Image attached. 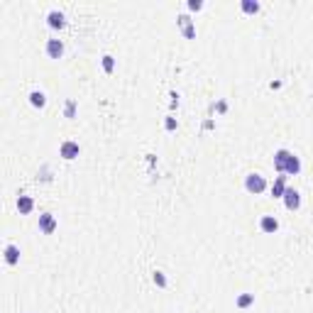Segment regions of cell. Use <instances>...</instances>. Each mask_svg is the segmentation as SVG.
Listing matches in <instances>:
<instances>
[{
	"instance_id": "obj_3",
	"label": "cell",
	"mask_w": 313,
	"mask_h": 313,
	"mask_svg": "<svg viewBox=\"0 0 313 313\" xmlns=\"http://www.w3.org/2000/svg\"><path fill=\"white\" fill-rule=\"evenodd\" d=\"M78 154H81V147H78V142H74V140H64V142L59 144V156H62V159L74 162V159H76Z\"/></svg>"
},
{
	"instance_id": "obj_7",
	"label": "cell",
	"mask_w": 313,
	"mask_h": 313,
	"mask_svg": "<svg viewBox=\"0 0 313 313\" xmlns=\"http://www.w3.org/2000/svg\"><path fill=\"white\" fill-rule=\"evenodd\" d=\"M176 22H179L181 32H184V37H186V40H196V27H194V20H191L186 12H181L179 18H176Z\"/></svg>"
},
{
	"instance_id": "obj_20",
	"label": "cell",
	"mask_w": 313,
	"mask_h": 313,
	"mask_svg": "<svg viewBox=\"0 0 313 313\" xmlns=\"http://www.w3.org/2000/svg\"><path fill=\"white\" fill-rule=\"evenodd\" d=\"M186 5H188V10H191V12H198V10H203V0H188Z\"/></svg>"
},
{
	"instance_id": "obj_16",
	"label": "cell",
	"mask_w": 313,
	"mask_h": 313,
	"mask_svg": "<svg viewBox=\"0 0 313 313\" xmlns=\"http://www.w3.org/2000/svg\"><path fill=\"white\" fill-rule=\"evenodd\" d=\"M152 282H154V286H159V289H166V284H169V282H166V274L159 272V269L152 274Z\"/></svg>"
},
{
	"instance_id": "obj_9",
	"label": "cell",
	"mask_w": 313,
	"mask_h": 313,
	"mask_svg": "<svg viewBox=\"0 0 313 313\" xmlns=\"http://www.w3.org/2000/svg\"><path fill=\"white\" fill-rule=\"evenodd\" d=\"M286 174H279V176H274V184L269 186V191H272V196L274 198H284V191H286Z\"/></svg>"
},
{
	"instance_id": "obj_19",
	"label": "cell",
	"mask_w": 313,
	"mask_h": 313,
	"mask_svg": "<svg viewBox=\"0 0 313 313\" xmlns=\"http://www.w3.org/2000/svg\"><path fill=\"white\" fill-rule=\"evenodd\" d=\"M64 115H66V118H74V115H76V100H66V106H64Z\"/></svg>"
},
{
	"instance_id": "obj_13",
	"label": "cell",
	"mask_w": 313,
	"mask_h": 313,
	"mask_svg": "<svg viewBox=\"0 0 313 313\" xmlns=\"http://www.w3.org/2000/svg\"><path fill=\"white\" fill-rule=\"evenodd\" d=\"M240 10H242L245 15H257V12L262 10V5H260L257 0H240Z\"/></svg>"
},
{
	"instance_id": "obj_6",
	"label": "cell",
	"mask_w": 313,
	"mask_h": 313,
	"mask_svg": "<svg viewBox=\"0 0 313 313\" xmlns=\"http://www.w3.org/2000/svg\"><path fill=\"white\" fill-rule=\"evenodd\" d=\"M282 201H284V206H286V210L294 213V210H298V208H301V194H298L294 186H286V191H284V198H282Z\"/></svg>"
},
{
	"instance_id": "obj_10",
	"label": "cell",
	"mask_w": 313,
	"mask_h": 313,
	"mask_svg": "<svg viewBox=\"0 0 313 313\" xmlns=\"http://www.w3.org/2000/svg\"><path fill=\"white\" fill-rule=\"evenodd\" d=\"M260 230L267 232V235H274V232L279 230V220H276L274 216H262V218H260Z\"/></svg>"
},
{
	"instance_id": "obj_2",
	"label": "cell",
	"mask_w": 313,
	"mask_h": 313,
	"mask_svg": "<svg viewBox=\"0 0 313 313\" xmlns=\"http://www.w3.org/2000/svg\"><path fill=\"white\" fill-rule=\"evenodd\" d=\"M267 179L262 176V174H257V172H252V174H247L245 176V191L247 194H254V196H260V194H264L267 191Z\"/></svg>"
},
{
	"instance_id": "obj_11",
	"label": "cell",
	"mask_w": 313,
	"mask_h": 313,
	"mask_svg": "<svg viewBox=\"0 0 313 313\" xmlns=\"http://www.w3.org/2000/svg\"><path fill=\"white\" fill-rule=\"evenodd\" d=\"M15 206H18V210H20V216H30L32 210H34V198L32 196H18V201H15Z\"/></svg>"
},
{
	"instance_id": "obj_5",
	"label": "cell",
	"mask_w": 313,
	"mask_h": 313,
	"mask_svg": "<svg viewBox=\"0 0 313 313\" xmlns=\"http://www.w3.org/2000/svg\"><path fill=\"white\" fill-rule=\"evenodd\" d=\"M44 52L49 59H62L64 56V40H59V37H49L44 44Z\"/></svg>"
},
{
	"instance_id": "obj_15",
	"label": "cell",
	"mask_w": 313,
	"mask_h": 313,
	"mask_svg": "<svg viewBox=\"0 0 313 313\" xmlns=\"http://www.w3.org/2000/svg\"><path fill=\"white\" fill-rule=\"evenodd\" d=\"M254 304V294H240L238 298H235V306L238 308H250Z\"/></svg>"
},
{
	"instance_id": "obj_17",
	"label": "cell",
	"mask_w": 313,
	"mask_h": 313,
	"mask_svg": "<svg viewBox=\"0 0 313 313\" xmlns=\"http://www.w3.org/2000/svg\"><path fill=\"white\" fill-rule=\"evenodd\" d=\"M100 66H103V71H106V74H112V71H115V56L106 54V56L100 59Z\"/></svg>"
},
{
	"instance_id": "obj_18",
	"label": "cell",
	"mask_w": 313,
	"mask_h": 313,
	"mask_svg": "<svg viewBox=\"0 0 313 313\" xmlns=\"http://www.w3.org/2000/svg\"><path fill=\"white\" fill-rule=\"evenodd\" d=\"M176 128H179L176 118H174V115H166V120H164V130H166V132H174Z\"/></svg>"
},
{
	"instance_id": "obj_8",
	"label": "cell",
	"mask_w": 313,
	"mask_h": 313,
	"mask_svg": "<svg viewBox=\"0 0 313 313\" xmlns=\"http://www.w3.org/2000/svg\"><path fill=\"white\" fill-rule=\"evenodd\" d=\"M46 24H49L52 30H64V27H66V15H64L62 10H49Z\"/></svg>"
},
{
	"instance_id": "obj_14",
	"label": "cell",
	"mask_w": 313,
	"mask_h": 313,
	"mask_svg": "<svg viewBox=\"0 0 313 313\" xmlns=\"http://www.w3.org/2000/svg\"><path fill=\"white\" fill-rule=\"evenodd\" d=\"M30 103H32L34 108H44V106H46L44 90H30Z\"/></svg>"
},
{
	"instance_id": "obj_1",
	"label": "cell",
	"mask_w": 313,
	"mask_h": 313,
	"mask_svg": "<svg viewBox=\"0 0 313 313\" xmlns=\"http://www.w3.org/2000/svg\"><path fill=\"white\" fill-rule=\"evenodd\" d=\"M272 162H274V169H276L279 174H286V176H296V174H301V159L294 154L291 150H286V147L276 150Z\"/></svg>"
},
{
	"instance_id": "obj_4",
	"label": "cell",
	"mask_w": 313,
	"mask_h": 313,
	"mask_svg": "<svg viewBox=\"0 0 313 313\" xmlns=\"http://www.w3.org/2000/svg\"><path fill=\"white\" fill-rule=\"evenodd\" d=\"M37 228H40V232H42V235H52V232L59 228V220H56V216H54V213H49V210H46V213L40 216V223H37Z\"/></svg>"
},
{
	"instance_id": "obj_12",
	"label": "cell",
	"mask_w": 313,
	"mask_h": 313,
	"mask_svg": "<svg viewBox=\"0 0 313 313\" xmlns=\"http://www.w3.org/2000/svg\"><path fill=\"white\" fill-rule=\"evenodd\" d=\"M2 254H5V262H8L10 267H15V264L20 262V247L12 245V242L5 245V252H2Z\"/></svg>"
}]
</instances>
